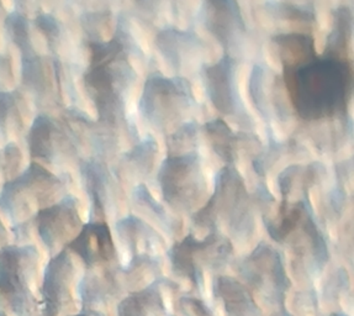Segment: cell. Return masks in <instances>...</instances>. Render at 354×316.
Masks as SVG:
<instances>
[{"label":"cell","mask_w":354,"mask_h":316,"mask_svg":"<svg viewBox=\"0 0 354 316\" xmlns=\"http://www.w3.org/2000/svg\"><path fill=\"white\" fill-rule=\"evenodd\" d=\"M283 69L292 106L301 119L317 121L346 115L353 83L347 56L325 50Z\"/></svg>","instance_id":"1"},{"label":"cell","mask_w":354,"mask_h":316,"mask_svg":"<svg viewBox=\"0 0 354 316\" xmlns=\"http://www.w3.org/2000/svg\"><path fill=\"white\" fill-rule=\"evenodd\" d=\"M89 64L83 82L104 127H114L125 120L126 99L138 78L129 61V35L124 19L110 40L89 41Z\"/></svg>","instance_id":"2"},{"label":"cell","mask_w":354,"mask_h":316,"mask_svg":"<svg viewBox=\"0 0 354 316\" xmlns=\"http://www.w3.org/2000/svg\"><path fill=\"white\" fill-rule=\"evenodd\" d=\"M66 182L39 162H31L17 177L8 180L0 189V210L12 221L17 237L34 223L45 207L66 196Z\"/></svg>","instance_id":"3"},{"label":"cell","mask_w":354,"mask_h":316,"mask_svg":"<svg viewBox=\"0 0 354 316\" xmlns=\"http://www.w3.org/2000/svg\"><path fill=\"white\" fill-rule=\"evenodd\" d=\"M40 252L34 245L0 248V310L41 316Z\"/></svg>","instance_id":"4"},{"label":"cell","mask_w":354,"mask_h":316,"mask_svg":"<svg viewBox=\"0 0 354 316\" xmlns=\"http://www.w3.org/2000/svg\"><path fill=\"white\" fill-rule=\"evenodd\" d=\"M194 221L212 232H218V227L225 225V229H229L236 237L251 235L254 221L250 196L243 179L234 166L223 167L218 172L214 194L195 214Z\"/></svg>","instance_id":"5"},{"label":"cell","mask_w":354,"mask_h":316,"mask_svg":"<svg viewBox=\"0 0 354 316\" xmlns=\"http://www.w3.org/2000/svg\"><path fill=\"white\" fill-rule=\"evenodd\" d=\"M194 104L192 86L185 78H169L154 72L145 82L138 110L157 130L176 133L187 124L184 120L188 119Z\"/></svg>","instance_id":"6"},{"label":"cell","mask_w":354,"mask_h":316,"mask_svg":"<svg viewBox=\"0 0 354 316\" xmlns=\"http://www.w3.org/2000/svg\"><path fill=\"white\" fill-rule=\"evenodd\" d=\"M232 252V243L221 232H210L203 240L189 234L168 250V259L177 276L188 279L201 290L205 270H221L229 263Z\"/></svg>","instance_id":"7"},{"label":"cell","mask_w":354,"mask_h":316,"mask_svg":"<svg viewBox=\"0 0 354 316\" xmlns=\"http://www.w3.org/2000/svg\"><path fill=\"white\" fill-rule=\"evenodd\" d=\"M157 180L165 201L180 212L194 210L205 198L206 179L196 151L168 154Z\"/></svg>","instance_id":"8"},{"label":"cell","mask_w":354,"mask_h":316,"mask_svg":"<svg viewBox=\"0 0 354 316\" xmlns=\"http://www.w3.org/2000/svg\"><path fill=\"white\" fill-rule=\"evenodd\" d=\"M240 275L247 286L269 306L283 309L292 282L286 275L284 261L274 248L261 242L241 262Z\"/></svg>","instance_id":"9"},{"label":"cell","mask_w":354,"mask_h":316,"mask_svg":"<svg viewBox=\"0 0 354 316\" xmlns=\"http://www.w3.org/2000/svg\"><path fill=\"white\" fill-rule=\"evenodd\" d=\"M77 268L67 248L52 256L41 282V316H68L80 303Z\"/></svg>","instance_id":"10"},{"label":"cell","mask_w":354,"mask_h":316,"mask_svg":"<svg viewBox=\"0 0 354 316\" xmlns=\"http://www.w3.org/2000/svg\"><path fill=\"white\" fill-rule=\"evenodd\" d=\"M26 141L32 162L48 166H62L75 154L71 129L45 113L35 118Z\"/></svg>","instance_id":"11"},{"label":"cell","mask_w":354,"mask_h":316,"mask_svg":"<svg viewBox=\"0 0 354 316\" xmlns=\"http://www.w3.org/2000/svg\"><path fill=\"white\" fill-rule=\"evenodd\" d=\"M41 242L52 256L61 252L83 227L78 199L67 194L51 207H45L34 219Z\"/></svg>","instance_id":"12"},{"label":"cell","mask_w":354,"mask_h":316,"mask_svg":"<svg viewBox=\"0 0 354 316\" xmlns=\"http://www.w3.org/2000/svg\"><path fill=\"white\" fill-rule=\"evenodd\" d=\"M130 294L120 266H106L86 270L78 283V299L82 310L104 314L124 295Z\"/></svg>","instance_id":"13"},{"label":"cell","mask_w":354,"mask_h":316,"mask_svg":"<svg viewBox=\"0 0 354 316\" xmlns=\"http://www.w3.org/2000/svg\"><path fill=\"white\" fill-rule=\"evenodd\" d=\"M201 19L226 50V55L240 46L246 34V25L236 1H205L201 8Z\"/></svg>","instance_id":"14"},{"label":"cell","mask_w":354,"mask_h":316,"mask_svg":"<svg viewBox=\"0 0 354 316\" xmlns=\"http://www.w3.org/2000/svg\"><path fill=\"white\" fill-rule=\"evenodd\" d=\"M66 248L77 254L88 270L111 266L116 259L114 240L109 225L104 221H91L83 225L80 234Z\"/></svg>","instance_id":"15"},{"label":"cell","mask_w":354,"mask_h":316,"mask_svg":"<svg viewBox=\"0 0 354 316\" xmlns=\"http://www.w3.org/2000/svg\"><path fill=\"white\" fill-rule=\"evenodd\" d=\"M203 77L212 105L223 115H236L240 109V98L234 58L225 53L216 64H205L203 67Z\"/></svg>","instance_id":"16"},{"label":"cell","mask_w":354,"mask_h":316,"mask_svg":"<svg viewBox=\"0 0 354 316\" xmlns=\"http://www.w3.org/2000/svg\"><path fill=\"white\" fill-rule=\"evenodd\" d=\"M156 45L167 62L177 71L188 67L201 50L203 42L193 31L166 28L156 36Z\"/></svg>","instance_id":"17"},{"label":"cell","mask_w":354,"mask_h":316,"mask_svg":"<svg viewBox=\"0 0 354 316\" xmlns=\"http://www.w3.org/2000/svg\"><path fill=\"white\" fill-rule=\"evenodd\" d=\"M212 293L221 301L226 316H262L251 290L232 277H217L212 284Z\"/></svg>","instance_id":"18"},{"label":"cell","mask_w":354,"mask_h":316,"mask_svg":"<svg viewBox=\"0 0 354 316\" xmlns=\"http://www.w3.org/2000/svg\"><path fill=\"white\" fill-rule=\"evenodd\" d=\"M80 176L84 189L91 199V218L100 219L105 216L110 203V174L103 162L88 160L80 165Z\"/></svg>","instance_id":"19"},{"label":"cell","mask_w":354,"mask_h":316,"mask_svg":"<svg viewBox=\"0 0 354 316\" xmlns=\"http://www.w3.org/2000/svg\"><path fill=\"white\" fill-rule=\"evenodd\" d=\"M28 104L19 89L0 91V145L14 142L26 129Z\"/></svg>","instance_id":"20"},{"label":"cell","mask_w":354,"mask_h":316,"mask_svg":"<svg viewBox=\"0 0 354 316\" xmlns=\"http://www.w3.org/2000/svg\"><path fill=\"white\" fill-rule=\"evenodd\" d=\"M116 231L124 246L132 257L149 254L154 256L157 248L163 243L157 232L136 216H126L116 223Z\"/></svg>","instance_id":"21"},{"label":"cell","mask_w":354,"mask_h":316,"mask_svg":"<svg viewBox=\"0 0 354 316\" xmlns=\"http://www.w3.org/2000/svg\"><path fill=\"white\" fill-rule=\"evenodd\" d=\"M118 316H163L167 304L162 293L160 279L154 281L138 292L127 294L116 306Z\"/></svg>","instance_id":"22"},{"label":"cell","mask_w":354,"mask_h":316,"mask_svg":"<svg viewBox=\"0 0 354 316\" xmlns=\"http://www.w3.org/2000/svg\"><path fill=\"white\" fill-rule=\"evenodd\" d=\"M207 140L210 141L212 149L217 155L223 158L229 166L234 165L236 151L240 138L230 129L229 125L223 119L206 122L204 127Z\"/></svg>","instance_id":"23"},{"label":"cell","mask_w":354,"mask_h":316,"mask_svg":"<svg viewBox=\"0 0 354 316\" xmlns=\"http://www.w3.org/2000/svg\"><path fill=\"white\" fill-rule=\"evenodd\" d=\"M21 165L23 155L15 142H10L0 149V176L6 179V182L20 174Z\"/></svg>","instance_id":"24"},{"label":"cell","mask_w":354,"mask_h":316,"mask_svg":"<svg viewBox=\"0 0 354 316\" xmlns=\"http://www.w3.org/2000/svg\"><path fill=\"white\" fill-rule=\"evenodd\" d=\"M158 149L153 140H145L136 146L133 150L126 154L127 161L131 162L140 172H149L154 163V157L157 155Z\"/></svg>","instance_id":"25"},{"label":"cell","mask_w":354,"mask_h":316,"mask_svg":"<svg viewBox=\"0 0 354 316\" xmlns=\"http://www.w3.org/2000/svg\"><path fill=\"white\" fill-rule=\"evenodd\" d=\"M347 287H348L347 275L341 270L332 277L331 281L326 284L324 298L327 301L336 304L347 294Z\"/></svg>","instance_id":"26"},{"label":"cell","mask_w":354,"mask_h":316,"mask_svg":"<svg viewBox=\"0 0 354 316\" xmlns=\"http://www.w3.org/2000/svg\"><path fill=\"white\" fill-rule=\"evenodd\" d=\"M178 309L184 316H214L212 308L195 297H182L178 300Z\"/></svg>","instance_id":"27"},{"label":"cell","mask_w":354,"mask_h":316,"mask_svg":"<svg viewBox=\"0 0 354 316\" xmlns=\"http://www.w3.org/2000/svg\"><path fill=\"white\" fill-rule=\"evenodd\" d=\"M295 310L299 314H315L319 308L317 295L314 290H308L295 297Z\"/></svg>","instance_id":"28"},{"label":"cell","mask_w":354,"mask_h":316,"mask_svg":"<svg viewBox=\"0 0 354 316\" xmlns=\"http://www.w3.org/2000/svg\"><path fill=\"white\" fill-rule=\"evenodd\" d=\"M12 57L8 55H0V91H12L14 88Z\"/></svg>","instance_id":"29"},{"label":"cell","mask_w":354,"mask_h":316,"mask_svg":"<svg viewBox=\"0 0 354 316\" xmlns=\"http://www.w3.org/2000/svg\"><path fill=\"white\" fill-rule=\"evenodd\" d=\"M8 231H6V226L3 224V221L0 220V248H4L8 245Z\"/></svg>","instance_id":"30"},{"label":"cell","mask_w":354,"mask_h":316,"mask_svg":"<svg viewBox=\"0 0 354 316\" xmlns=\"http://www.w3.org/2000/svg\"><path fill=\"white\" fill-rule=\"evenodd\" d=\"M68 316H106L105 314H100V313H94V311L82 310L78 313H75L72 315Z\"/></svg>","instance_id":"31"},{"label":"cell","mask_w":354,"mask_h":316,"mask_svg":"<svg viewBox=\"0 0 354 316\" xmlns=\"http://www.w3.org/2000/svg\"><path fill=\"white\" fill-rule=\"evenodd\" d=\"M272 316H295L292 315V313H289V311L286 310L284 308L283 309H280V310L275 311L274 314Z\"/></svg>","instance_id":"32"},{"label":"cell","mask_w":354,"mask_h":316,"mask_svg":"<svg viewBox=\"0 0 354 316\" xmlns=\"http://www.w3.org/2000/svg\"><path fill=\"white\" fill-rule=\"evenodd\" d=\"M327 316H349L347 313H344V311H333L331 314H328Z\"/></svg>","instance_id":"33"},{"label":"cell","mask_w":354,"mask_h":316,"mask_svg":"<svg viewBox=\"0 0 354 316\" xmlns=\"http://www.w3.org/2000/svg\"><path fill=\"white\" fill-rule=\"evenodd\" d=\"M0 316H9L6 314V311L0 310Z\"/></svg>","instance_id":"34"},{"label":"cell","mask_w":354,"mask_h":316,"mask_svg":"<svg viewBox=\"0 0 354 316\" xmlns=\"http://www.w3.org/2000/svg\"><path fill=\"white\" fill-rule=\"evenodd\" d=\"M0 10H3V6H1V3H0Z\"/></svg>","instance_id":"35"}]
</instances>
